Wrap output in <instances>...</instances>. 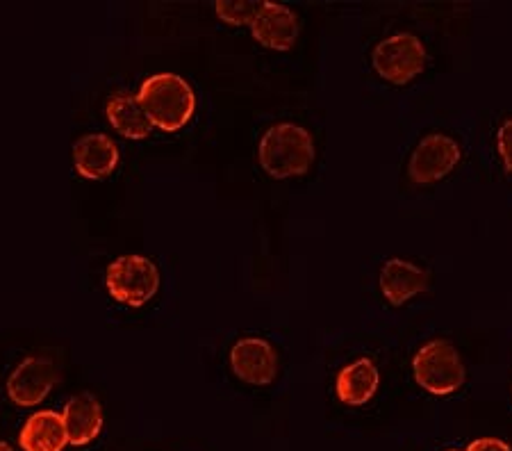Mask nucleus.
<instances>
[{
    "instance_id": "nucleus-1",
    "label": "nucleus",
    "mask_w": 512,
    "mask_h": 451,
    "mask_svg": "<svg viewBox=\"0 0 512 451\" xmlns=\"http://www.w3.org/2000/svg\"><path fill=\"white\" fill-rule=\"evenodd\" d=\"M137 96L153 126L167 133H176L194 114L192 87L176 73H155L146 78Z\"/></svg>"
},
{
    "instance_id": "nucleus-2",
    "label": "nucleus",
    "mask_w": 512,
    "mask_h": 451,
    "mask_svg": "<svg viewBox=\"0 0 512 451\" xmlns=\"http://www.w3.org/2000/svg\"><path fill=\"white\" fill-rule=\"evenodd\" d=\"M258 155L269 176H301L315 160V142L305 128L294 123H278L264 133Z\"/></svg>"
},
{
    "instance_id": "nucleus-3",
    "label": "nucleus",
    "mask_w": 512,
    "mask_h": 451,
    "mask_svg": "<svg viewBox=\"0 0 512 451\" xmlns=\"http://www.w3.org/2000/svg\"><path fill=\"white\" fill-rule=\"evenodd\" d=\"M415 381L431 395H451L465 383V365L458 349L447 340L424 344L412 360Z\"/></svg>"
},
{
    "instance_id": "nucleus-4",
    "label": "nucleus",
    "mask_w": 512,
    "mask_h": 451,
    "mask_svg": "<svg viewBox=\"0 0 512 451\" xmlns=\"http://www.w3.org/2000/svg\"><path fill=\"white\" fill-rule=\"evenodd\" d=\"M105 285L114 299L139 308L158 292L160 274L158 267L144 256H121L107 267Z\"/></svg>"
},
{
    "instance_id": "nucleus-5",
    "label": "nucleus",
    "mask_w": 512,
    "mask_h": 451,
    "mask_svg": "<svg viewBox=\"0 0 512 451\" xmlns=\"http://www.w3.org/2000/svg\"><path fill=\"white\" fill-rule=\"evenodd\" d=\"M426 67V48L421 39L415 35H392L376 46L374 51V69L378 76L394 82V85H403L419 76Z\"/></svg>"
},
{
    "instance_id": "nucleus-6",
    "label": "nucleus",
    "mask_w": 512,
    "mask_h": 451,
    "mask_svg": "<svg viewBox=\"0 0 512 451\" xmlns=\"http://www.w3.org/2000/svg\"><path fill=\"white\" fill-rule=\"evenodd\" d=\"M460 162V146L447 135H428L412 153L408 174L412 183L428 185L449 174Z\"/></svg>"
},
{
    "instance_id": "nucleus-7",
    "label": "nucleus",
    "mask_w": 512,
    "mask_h": 451,
    "mask_svg": "<svg viewBox=\"0 0 512 451\" xmlns=\"http://www.w3.org/2000/svg\"><path fill=\"white\" fill-rule=\"evenodd\" d=\"M60 372L51 358L30 356L14 369L7 381V395L16 406H37L46 399Z\"/></svg>"
},
{
    "instance_id": "nucleus-8",
    "label": "nucleus",
    "mask_w": 512,
    "mask_h": 451,
    "mask_svg": "<svg viewBox=\"0 0 512 451\" xmlns=\"http://www.w3.org/2000/svg\"><path fill=\"white\" fill-rule=\"evenodd\" d=\"M230 367L244 383L269 385L278 374V358L267 340L244 338L230 351Z\"/></svg>"
},
{
    "instance_id": "nucleus-9",
    "label": "nucleus",
    "mask_w": 512,
    "mask_h": 451,
    "mask_svg": "<svg viewBox=\"0 0 512 451\" xmlns=\"http://www.w3.org/2000/svg\"><path fill=\"white\" fill-rule=\"evenodd\" d=\"M251 32L258 44L274 48V51H289L299 37V21L289 7L280 3H264L260 14L251 23Z\"/></svg>"
},
{
    "instance_id": "nucleus-10",
    "label": "nucleus",
    "mask_w": 512,
    "mask_h": 451,
    "mask_svg": "<svg viewBox=\"0 0 512 451\" xmlns=\"http://www.w3.org/2000/svg\"><path fill=\"white\" fill-rule=\"evenodd\" d=\"M73 160L82 178L98 180L117 169L119 149L107 135H85L73 146Z\"/></svg>"
},
{
    "instance_id": "nucleus-11",
    "label": "nucleus",
    "mask_w": 512,
    "mask_h": 451,
    "mask_svg": "<svg viewBox=\"0 0 512 451\" xmlns=\"http://www.w3.org/2000/svg\"><path fill=\"white\" fill-rule=\"evenodd\" d=\"M64 429H66V438H69V445H89L94 438H98V433L103 429V410L101 404L87 392L82 395H76L69 399L64 413Z\"/></svg>"
},
{
    "instance_id": "nucleus-12",
    "label": "nucleus",
    "mask_w": 512,
    "mask_h": 451,
    "mask_svg": "<svg viewBox=\"0 0 512 451\" xmlns=\"http://www.w3.org/2000/svg\"><path fill=\"white\" fill-rule=\"evenodd\" d=\"M428 274L408 260L392 258L381 269V290L392 306H403L408 299L426 292Z\"/></svg>"
},
{
    "instance_id": "nucleus-13",
    "label": "nucleus",
    "mask_w": 512,
    "mask_h": 451,
    "mask_svg": "<svg viewBox=\"0 0 512 451\" xmlns=\"http://www.w3.org/2000/svg\"><path fill=\"white\" fill-rule=\"evenodd\" d=\"M378 383H381V374H378L374 360L360 358L337 374L335 390L342 404L362 406L376 395Z\"/></svg>"
},
{
    "instance_id": "nucleus-14",
    "label": "nucleus",
    "mask_w": 512,
    "mask_h": 451,
    "mask_svg": "<svg viewBox=\"0 0 512 451\" xmlns=\"http://www.w3.org/2000/svg\"><path fill=\"white\" fill-rule=\"evenodd\" d=\"M19 445L23 451H62L69 445L64 420L55 410H39L19 433Z\"/></svg>"
},
{
    "instance_id": "nucleus-15",
    "label": "nucleus",
    "mask_w": 512,
    "mask_h": 451,
    "mask_svg": "<svg viewBox=\"0 0 512 451\" xmlns=\"http://www.w3.org/2000/svg\"><path fill=\"white\" fill-rule=\"evenodd\" d=\"M107 119H110L112 126L117 128L123 137L130 139H144L153 128V123L148 119L139 96L130 94H121L107 103Z\"/></svg>"
},
{
    "instance_id": "nucleus-16",
    "label": "nucleus",
    "mask_w": 512,
    "mask_h": 451,
    "mask_svg": "<svg viewBox=\"0 0 512 451\" xmlns=\"http://www.w3.org/2000/svg\"><path fill=\"white\" fill-rule=\"evenodd\" d=\"M264 3H253V0H246V3H235V0H219L217 3V14L221 21L230 23V26H251L255 16L260 14Z\"/></svg>"
},
{
    "instance_id": "nucleus-17",
    "label": "nucleus",
    "mask_w": 512,
    "mask_h": 451,
    "mask_svg": "<svg viewBox=\"0 0 512 451\" xmlns=\"http://www.w3.org/2000/svg\"><path fill=\"white\" fill-rule=\"evenodd\" d=\"M497 144H499V153H501L503 164H506L508 171H512V119H508L499 128Z\"/></svg>"
},
{
    "instance_id": "nucleus-18",
    "label": "nucleus",
    "mask_w": 512,
    "mask_h": 451,
    "mask_svg": "<svg viewBox=\"0 0 512 451\" xmlns=\"http://www.w3.org/2000/svg\"><path fill=\"white\" fill-rule=\"evenodd\" d=\"M465 451H512V449L499 438H478Z\"/></svg>"
},
{
    "instance_id": "nucleus-19",
    "label": "nucleus",
    "mask_w": 512,
    "mask_h": 451,
    "mask_svg": "<svg viewBox=\"0 0 512 451\" xmlns=\"http://www.w3.org/2000/svg\"><path fill=\"white\" fill-rule=\"evenodd\" d=\"M0 451H14V449L7 445V442H0Z\"/></svg>"
},
{
    "instance_id": "nucleus-20",
    "label": "nucleus",
    "mask_w": 512,
    "mask_h": 451,
    "mask_svg": "<svg viewBox=\"0 0 512 451\" xmlns=\"http://www.w3.org/2000/svg\"><path fill=\"white\" fill-rule=\"evenodd\" d=\"M449 451H456V449H449Z\"/></svg>"
}]
</instances>
